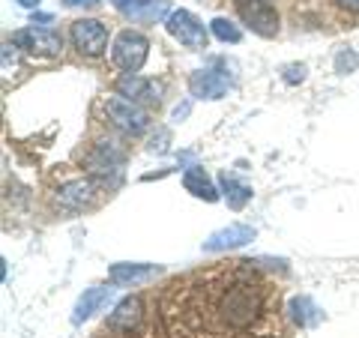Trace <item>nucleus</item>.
<instances>
[{"instance_id": "f257e3e1", "label": "nucleus", "mask_w": 359, "mask_h": 338, "mask_svg": "<svg viewBox=\"0 0 359 338\" xmlns=\"http://www.w3.org/2000/svg\"><path fill=\"white\" fill-rule=\"evenodd\" d=\"M233 9H237L243 25L264 39H273L282 30V18H278L273 0H233Z\"/></svg>"}, {"instance_id": "f03ea898", "label": "nucleus", "mask_w": 359, "mask_h": 338, "mask_svg": "<svg viewBox=\"0 0 359 338\" xmlns=\"http://www.w3.org/2000/svg\"><path fill=\"white\" fill-rule=\"evenodd\" d=\"M147 54H150V42L138 30H120L114 45H111V60L123 72H138L147 63Z\"/></svg>"}, {"instance_id": "7ed1b4c3", "label": "nucleus", "mask_w": 359, "mask_h": 338, "mask_svg": "<svg viewBox=\"0 0 359 338\" xmlns=\"http://www.w3.org/2000/svg\"><path fill=\"white\" fill-rule=\"evenodd\" d=\"M105 114L120 132H126V135H144L150 129V114L141 105L129 102L126 96H108L105 99Z\"/></svg>"}, {"instance_id": "20e7f679", "label": "nucleus", "mask_w": 359, "mask_h": 338, "mask_svg": "<svg viewBox=\"0 0 359 338\" xmlns=\"http://www.w3.org/2000/svg\"><path fill=\"white\" fill-rule=\"evenodd\" d=\"M165 27L180 45H186V48H192V51L207 48V42H210L207 27L201 25L198 15H192L189 9H174V13L165 18Z\"/></svg>"}, {"instance_id": "39448f33", "label": "nucleus", "mask_w": 359, "mask_h": 338, "mask_svg": "<svg viewBox=\"0 0 359 338\" xmlns=\"http://www.w3.org/2000/svg\"><path fill=\"white\" fill-rule=\"evenodd\" d=\"M69 39L78 51L87 54V58H99L108 45V30H105L102 21H96V18H78L69 27Z\"/></svg>"}, {"instance_id": "423d86ee", "label": "nucleus", "mask_w": 359, "mask_h": 338, "mask_svg": "<svg viewBox=\"0 0 359 338\" xmlns=\"http://www.w3.org/2000/svg\"><path fill=\"white\" fill-rule=\"evenodd\" d=\"M231 90V75L219 69V66H210V69H198L189 75V93L195 99H207V102H216L224 99Z\"/></svg>"}, {"instance_id": "0eeeda50", "label": "nucleus", "mask_w": 359, "mask_h": 338, "mask_svg": "<svg viewBox=\"0 0 359 338\" xmlns=\"http://www.w3.org/2000/svg\"><path fill=\"white\" fill-rule=\"evenodd\" d=\"M13 45H18V48L27 54H36V58H54V54H60L63 39H60V33H54V30L25 27V30L13 33Z\"/></svg>"}, {"instance_id": "6e6552de", "label": "nucleus", "mask_w": 359, "mask_h": 338, "mask_svg": "<svg viewBox=\"0 0 359 338\" xmlns=\"http://www.w3.org/2000/svg\"><path fill=\"white\" fill-rule=\"evenodd\" d=\"M123 165H126V153H123L117 144H111V141L96 144V147L90 150V156H87L90 174L99 177V180H117L120 171H123Z\"/></svg>"}, {"instance_id": "1a4fd4ad", "label": "nucleus", "mask_w": 359, "mask_h": 338, "mask_svg": "<svg viewBox=\"0 0 359 338\" xmlns=\"http://www.w3.org/2000/svg\"><path fill=\"white\" fill-rule=\"evenodd\" d=\"M117 93L126 96L129 102H135V105H147V108H159V102H162L159 84L150 81V78L135 75V72H129L126 78H120V81H117Z\"/></svg>"}, {"instance_id": "9d476101", "label": "nucleus", "mask_w": 359, "mask_h": 338, "mask_svg": "<svg viewBox=\"0 0 359 338\" xmlns=\"http://www.w3.org/2000/svg\"><path fill=\"white\" fill-rule=\"evenodd\" d=\"M54 201L60 204V210L78 212L96 201V183L93 180H69V183H63L54 191Z\"/></svg>"}, {"instance_id": "9b49d317", "label": "nucleus", "mask_w": 359, "mask_h": 338, "mask_svg": "<svg viewBox=\"0 0 359 338\" xmlns=\"http://www.w3.org/2000/svg\"><path fill=\"white\" fill-rule=\"evenodd\" d=\"M255 240V228L249 224H228L222 231H212L207 240H204V252H231V249H240V245L252 243Z\"/></svg>"}, {"instance_id": "f8f14e48", "label": "nucleus", "mask_w": 359, "mask_h": 338, "mask_svg": "<svg viewBox=\"0 0 359 338\" xmlns=\"http://www.w3.org/2000/svg\"><path fill=\"white\" fill-rule=\"evenodd\" d=\"M156 276H162V266L159 264H111L108 266V278L114 285H147Z\"/></svg>"}, {"instance_id": "ddd939ff", "label": "nucleus", "mask_w": 359, "mask_h": 338, "mask_svg": "<svg viewBox=\"0 0 359 338\" xmlns=\"http://www.w3.org/2000/svg\"><path fill=\"white\" fill-rule=\"evenodd\" d=\"M144 320V302L138 297H126L114 309V314L108 318L105 330L108 332H135L138 330V323Z\"/></svg>"}, {"instance_id": "4468645a", "label": "nucleus", "mask_w": 359, "mask_h": 338, "mask_svg": "<svg viewBox=\"0 0 359 338\" xmlns=\"http://www.w3.org/2000/svg\"><path fill=\"white\" fill-rule=\"evenodd\" d=\"M117 13L129 21H159L168 13V0H114Z\"/></svg>"}, {"instance_id": "2eb2a0df", "label": "nucleus", "mask_w": 359, "mask_h": 338, "mask_svg": "<svg viewBox=\"0 0 359 338\" xmlns=\"http://www.w3.org/2000/svg\"><path fill=\"white\" fill-rule=\"evenodd\" d=\"M111 299H114V288H102V285L87 288L84 294H81V299L75 302L72 323H84L87 318H93V314H96V311H102Z\"/></svg>"}, {"instance_id": "dca6fc26", "label": "nucleus", "mask_w": 359, "mask_h": 338, "mask_svg": "<svg viewBox=\"0 0 359 338\" xmlns=\"http://www.w3.org/2000/svg\"><path fill=\"white\" fill-rule=\"evenodd\" d=\"M183 186H186V191H192L195 198H201V201H207V204H216V201L222 198L219 195V189L212 186V180L207 177V171L204 168H186L183 171Z\"/></svg>"}, {"instance_id": "f3484780", "label": "nucleus", "mask_w": 359, "mask_h": 338, "mask_svg": "<svg viewBox=\"0 0 359 338\" xmlns=\"http://www.w3.org/2000/svg\"><path fill=\"white\" fill-rule=\"evenodd\" d=\"M219 186H222V191H224V198H228V207H231V210H243V207L252 201V186H245L243 180H237L231 171H222Z\"/></svg>"}, {"instance_id": "a211bd4d", "label": "nucleus", "mask_w": 359, "mask_h": 338, "mask_svg": "<svg viewBox=\"0 0 359 338\" xmlns=\"http://www.w3.org/2000/svg\"><path fill=\"white\" fill-rule=\"evenodd\" d=\"M290 318H294L299 326H314V323H320V309L314 306V302L309 299V297H294L290 299Z\"/></svg>"}, {"instance_id": "6ab92c4d", "label": "nucleus", "mask_w": 359, "mask_h": 338, "mask_svg": "<svg viewBox=\"0 0 359 338\" xmlns=\"http://www.w3.org/2000/svg\"><path fill=\"white\" fill-rule=\"evenodd\" d=\"M210 30H212V36H216L219 42L237 45V42L243 39V30L233 25V21H228V18H212V21H210Z\"/></svg>"}, {"instance_id": "aec40b11", "label": "nucleus", "mask_w": 359, "mask_h": 338, "mask_svg": "<svg viewBox=\"0 0 359 338\" xmlns=\"http://www.w3.org/2000/svg\"><path fill=\"white\" fill-rule=\"evenodd\" d=\"M356 66H359V54L356 51H339L335 54V72L351 75V72H356Z\"/></svg>"}, {"instance_id": "412c9836", "label": "nucleus", "mask_w": 359, "mask_h": 338, "mask_svg": "<svg viewBox=\"0 0 359 338\" xmlns=\"http://www.w3.org/2000/svg\"><path fill=\"white\" fill-rule=\"evenodd\" d=\"M302 81H306V66L302 63L285 66V84H302Z\"/></svg>"}, {"instance_id": "4be33fe9", "label": "nucleus", "mask_w": 359, "mask_h": 338, "mask_svg": "<svg viewBox=\"0 0 359 338\" xmlns=\"http://www.w3.org/2000/svg\"><path fill=\"white\" fill-rule=\"evenodd\" d=\"M168 141H171V132H168V129H159V132H156L153 138H150V147H147V150L162 156V153L168 150Z\"/></svg>"}, {"instance_id": "5701e85b", "label": "nucleus", "mask_w": 359, "mask_h": 338, "mask_svg": "<svg viewBox=\"0 0 359 338\" xmlns=\"http://www.w3.org/2000/svg\"><path fill=\"white\" fill-rule=\"evenodd\" d=\"M69 9H96L102 0H63Z\"/></svg>"}, {"instance_id": "b1692460", "label": "nucleus", "mask_w": 359, "mask_h": 338, "mask_svg": "<svg viewBox=\"0 0 359 338\" xmlns=\"http://www.w3.org/2000/svg\"><path fill=\"white\" fill-rule=\"evenodd\" d=\"M341 9H347L351 15H359V0H335Z\"/></svg>"}, {"instance_id": "393cba45", "label": "nucleus", "mask_w": 359, "mask_h": 338, "mask_svg": "<svg viewBox=\"0 0 359 338\" xmlns=\"http://www.w3.org/2000/svg\"><path fill=\"white\" fill-rule=\"evenodd\" d=\"M18 6H25V9H36L39 6V0H15Z\"/></svg>"}, {"instance_id": "a878e982", "label": "nucleus", "mask_w": 359, "mask_h": 338, "mask_svg": "<svg viewBox=\"0 0 359 338\" xmlns=\"http://www.w3.org/2000/svg\"><path fill=\"white\" fill-rule=\"evenodd\" d=\"M189 114V105H183V108H177L174 111V120H180V117H186Z\"/></svg>"}]
</instances>
